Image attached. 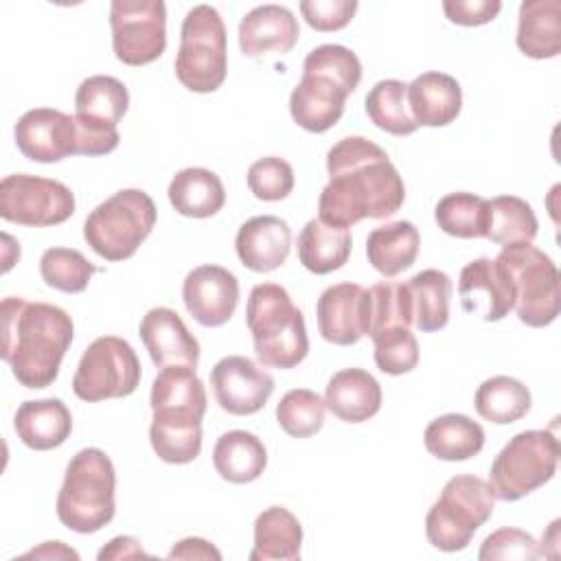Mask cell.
Instances as JSON below:
<instances>
[{"label":"cell","instance_id":"f6af8a7d","mask_svg":"<svg viewBox=\"0 0 561 561\" xmlns=\"http://www.w3.org/2000/svg\"><path fill=\"white\" fill-rule=\"evenodd\" d=\"M357 7V0H302L298 4L305 22L320 33L344 28L353 20Z\"/></svg>","mask_w":561,"mask_h":561},{"label":"cell","instance_id":"8fae6325","mask_svg":"<svg viewBox=\"0 0 561 561\" xmlns=\"http://www.w3.org/2000/svg\"><path fill=\"white\" fill-rule=\"evenodd\" d=\"M142 370L131 344L118 335L96 337L81 355L72 377V392L88 403L129 397Z\"/></svg>","mask_w":561,"mask_h":561},{"label":"cell","instance_id":"484cf974","mask_svg":"<svg viewBox=\"0 0 561 561\" xmlns=\"http://www.w3.org/2000/svg\"><path fill=\"white\" fill-rule=\"evenodd\" d=\"M13 427L28 449L48 451L68 440L72 416L61 399H35L20 403Z\"/></svg>","mask_w":561,"mask_h":561},{"label":"cell","instance_id":"f546056e","mask_svg":"<svg viewBox=\"0 0 561 561\" xmlns=\"http://www.w3.org/2000/svg\"><path fill=\"white\" fill-rule=\"evenodd\" d=\"M421 234L412 221H390L370 230L366 239L368 263L386 278L412 267L419 256Z\"/></svg>","mask_w":561,"mask_h":561},{"label":"cell","instance_id":"2e32d148","mask_svg":"<svg viewBox=\"0 0 561 561\" xmlns=\"http://www.w3.org/2000/svg\"><path fill=\"white\" fill-rule=\"evenodd\" d=\"M219 408L234 416L256 414L274 392V377L245 355L221 357L210 370Z\"/></svg>","mask_w":561,"mask_h":561},{"label":"cell","instance_id":"d4e9b609","mask_svg":"<svg viewBox=\"0 0 561 561\" xmlns=\"http://www.w3.org/2000/svg\"><path fill=\"white\" fill-rule=\"evenodd\" d=\"M324 405L344 423H364L381 410V386L364 368L337 370L327 383Z\"/></svg>","mask_w":561,"mask_h":561},{"label":"cell","instance_id":"5b68a950","mask_svg":"<svg viewBox=\"0 0 561 561\" xmlns=\"http://www.w3.org/2000/svg\"><path fill=\"white\" fill-rule=\"evenodd\" d=\"M245 324L252 333L256 357L267 368H296L309 353L302 311L276 283L254 285L248 296Z\"/></svg>","mask_w":561,"mask_h":561},{"label":"cell","instance_id":"9a60e30c","mask_svg":"<svg viewBox=\"0 0 561 561\" xmlns=\"http://www.w3.org/2000/svg\"><path fill=\"white\" fill-rule=\"evenodd\" d=\"M20 153L33 162H59L79 156V131L75 116L55 107L24 112L13 127Z\"/></svg>","mask_w":561,"mask_h":561},{"label":"cell","instance_id":"ac0fdd59","mask_svg":"<svg viewBox=\"0 0 561 561\" xmlns=\"http://www.w3.org/2000/svg\"><path fill=\"white\" fill-rule=\"evenodd\" d=\"M320 335L337 346L357 344L368 329V289L357 283L327 287L316 305Z\"/></svg>","mask_w":561,"mask_h":561},{"label":"cell","instance_id":"ee69618b","mask_svg":"<svg viewBox=\"0 0 561 561\" xmlns=\"http://www.w3.org/2000/svg\"><path fill=\"white\" fill-rule=\"evenodd\" d=\"M541 550L535 537L522 528H497L491 533L478 552L480 561H495V559H517V561H530L539 559Z\"/></svg>","mask_w":561,"mask_h":561},{"label":"cell","instance_id":"3957f363","mask_svg":"<svg viewBox=\"0 0 561 561\" xmlns=\"http://www.w3.org/2000/svg\"><path fill=\"white\" fill-rule=\"evenodd\" d=\"M362 81L359 57L342 44H322L302 61V77L289 94V112L298 127L322 134L344 114V103Z\"/></svg>","mask_w":561,"mask_h":561},{"label":"cell","instance_id":"4fadbf2b","mask_svg":"<svg viewBox=\"0 0 561 561\" xmlns=\"http://www.w3.org/2000/svg\"><path fill=\"white\" fill-rule=\"evenodd\" d=\"M75 215V193L48 178L13 173L0 182V217L31 228L59 226Z\"/></svg>","mask_w":561,"mask_h":561},{"label":"cell","instance_id":"7dc6e473","mask_svg":"<svg viewBox=\"0 0 561 561\" xmlns=\"http://www.w3.org/2000/svg\"><path fill=\"white\" fill-rule=\"evenodd\" d=\"M169 559H215V561H219L221 552L210 541H206L202 537H186V539H180L171 548Z\"/></svg>","mask_w":561,"mask_h":561},{"label":"cell","instance_id":"e575fe53","mask_svg":"<svg viewBox=\"0 0 561 561\" xmlns=\"http://www.w3.org/2000/svg\"><path fill=\"white\" fill-rule=\"evenodd\" d=\"M530 390L515 377L495 375L484 379L473 397L476 412L495 425H511L530 412Z\"/></svg>","mask_w":561,"mask_h":561},{"label":"cell","instance_id":"60d3db41","mask_svg":"<svg viewBox=\"0 0 561 561\" xmlns=\"http://www.w3.org/2000/svg\"><path fill=\"white\" fill-rule=\"evenodd\" d=\"M324 399L309 388H294L276 405V421L291 438H309L324 425Z\"/></svg>","mask_w":561,"mask_h":561},{"label":"cell","instance_id":"6da1fadb","mask_svg":"<svg viewBox=\"0 0 561 561\" xmlns=\"http://www.w3.org/2000/svg\"><path fill=\"white\" fill-rule=\"evenodd\" d=\"M329 182L318 199L324 224L351 228L362 219L392 217L405 202V184L388 153L364 136H346L327 153Z\"/></svg>","mask_w":561,"mask_h":561},{"label":"cell","instance_id":"74e56055","mask_svg":"<svg viewBox=\"0 0 561 561\" xmlns=\"http://www.w3.org/2000/svg\"><path fill=\"white\" fill-rule=\"evenodd\" d=\"M368 118L392 136H410L416 131V123L408 107V85L399 79L377 81L364 101Z\"/></svg>","mask_w":561,"mask_h":561},{"label":"cell","instance_id":"9c48e42d","mask_svg":"<svg viewBox=\"0 0 561 561\" xmlns=\"http://www.w3.org/2000/svg\"><path fill=\"white\" fill-rule=\"evenodd\" d=\"M495 263L506 274L513 294L515 311L522 324L541 329L559 316V270L552 259L533 243L506 245L495 256Z\"/></svg>","mask_w":561,"mask_h":561},{"label":"cell","instance_id":"b9f144b4","mask_svg":"<svg viewBox=\"0 0 561 561\" xmlns=\"http://www.w3.org/2000/svg\"><path fill=\"white\" fill-rule=\"evenodd\" d=\"M375 364L386 375H405L419 364V342L405 327H390L373 337Z\"/></svg>","mask_w":561,"mask_h":561},{"label":"cell","instance_id":"d6986e66","mask_svg":"<svg viewBox=\"0 0 561 561\" xmlns=\"http://www.w3.org/2000/svg\"><path fill=\"white\" fill-rule=\"evenodd\" d=\"M458 296L467 313L497 322L515 307L513 287L495 259H473L460 270Z\"/></svg>","mask_w":561,"mask_h":561},{"label":"cell","instance_id":"52a82bcc","mask_svg":"<svg viewBox=\"0 0 561 561\" xmlns=\"http://www.w3.org/2000/svg\"><path fill=\"white\" fill-rule=\"evenodd\" d=\"M493 508L495 495L486 480L469 473L454 476L427 511V541L443 552L465 550L476 530L491 519Z\"/></svg>","mask_w":561,"mask_h":561},{"label":"cell","instance_id":"83f0119b","mask_svg":"<svg viewBox=\"0 0 561 561\" xmlns=\"http://www.w3.org/2000/svg\"><path fill=\"white\" fill-rule=\"evenodd\" d=\"M169 202L182 217L208 219L226 204V188L217 173L202 167H188L173 175Z\"/></svg>","mask_w":561,"mask_h":561},{"label":"cell","instance_id":"d6a6232c","mask_svg":"<svg viewBox=\"0 0 561 561\" xmlns=\"http://www.w3.org/2000/svg\"><path fill=\"white\" fill-rule=\"evenodd\" d=\"M425 449L447 462H460L478 456L484 447V430L478 421L465 414H443L423 432Z\"/></svg>","mask_w":561,"mask_h":561},{"label":"cell","instance_id":"bcb514c9","mask_svg":"<svg viewBox=\"0 0 561 561\" xmlns=\"http://www.w3.org/2000/svg\"><path fill=\"white\" fill-rule=\"evenodd\" d=\"M500 0H445L443 11L458 26H482L497 18Z\"/></svg>","mask_w":561,"mask_h":561},{"label":"cell","instance_id":"8d00e7d4","mask_svg":"<svg viewBox=\"0 0 561 561\" xmlns=\"http://www.w3.org/2000/svg\"><path fill=\"white\" fill-rule=\"evenodd\" d=\"M489 217V199L467 191L445 195L434 208L438 228L458 239H486Z\"/></svg>","mask_w":561,"mask_h":561},{"label":"cell","instance_id":"603a6c76","mask_svg":"<svg viewBox=\"0 0 561 561\" xmlns=\"http://www.w3.org/2000/svg\"><path fill=\"white\" fill-rule=\"evenodd\" d=\"M151 412L149 440L156 456L169 465L193 462L202 451L204 414L182 408H158Z\"/></svg>","mask_w":561,"mask_h":561},{"label":"cell","instance_id":"30bf717a","mask_svg":"<svg viewBox=\"0 0 561 561\" xmlns=\"http://www.w3.org/2000/svg\"><path fill=\"white\" fill-rule=\"evenodd\" d=\"M559 438L550 430H526L515 434L493 458L489 486L495 500L517 502L543 486L557 473Z\"/></svg>","mask_w":561,"mask_h":561},{"label":"cell","instance_id":"4dcf8cb0","mask_svg":"<svg viewBox=\"0 0 561 561\" xmlns=\"http://www.w3.org/2000/svg\"><path fill=\"white\" fill-rule=\"evenodd\" d=\"M213 465L219 478L232 484L254 482L267 467V449L259 436L245 430L221 434L213 449Z\"/></svg>","mask_w":561,"mask_h":561},{"label":"cell","instance_id":"681fc988","mask_svg":"<svg viewBox=\"0 0 561 561\" xmlns=\"http://www.w3.org/2000/svg\"><path fill=\"white\" fill-rule=\"evenodd\" d=\"M24 557H39V559H79V554L72 550V548H68V546H64L61 541H44L37 550H31V552H26Z\"/></svg>","mask_w":561,"mask_h":561},{"label":"cell","instance_id":"277c9868","mask_svg":"<svg viewBox=\"0 0 561 561\" xmlns=\"http://www.w3.org/2000/svg\"><path fill=\"white\" fill-rule=\"evenodd\" d=\"M55 511L59 522L79 535H92L114 519L116 471L103 449L85 447L70 458Z\"/></svg>","mask_w":561,"mask_h":561},{"label":"cell","instance_id":"7402d4cb","mask_svg":"<svg viewBox=\"0 0 561 561\" xmlns=\"http://www.w3.org/2000/svg\"><path fill=\"white\" fill-rule=\"evenodd\" d=\"M300 37L294 13L283 4H259L239 22V48L245 57L289 53Z\"/></svg>","mask_w":561,"mask_h":561},{"label":"cell","instance_id":"5bb4252c","mask_svg":"<svg viewBox=\"0 0 561 561\" xmlns=\"http://www.w3.org/2000/svg\"><path fill=\"white\" fill-rule=\"evenodd\" d=\"M110 26L114 55L125 66L151 64L167 48V7L162 0H114Z\"/></svg>","mask_w":561,"mask_h":561},{"label":"cell","instance_id":"ba28073f","mask_svg":"<svg viewBox=\"0 0 561 561\" xmlns=\"http://www.w3.org/2000/svg\"><path fill=\"white\" fill-rule=\"evenodd\" d=\"M228 75L226 26L210 4L193 7L180 28V50L175 55L178 81L197 94L221 88Z\"/></svg>","mask_w":561,"mask_h":561},{"label":"cell","instance_id":"4316f807","mask_svg":"<svg viewBox=\"0 0 561 561\" xmlns=\"http://www.w3.org/2000/svg\"><path fill=\"white\" fill-rule=\"evenodd\" d=\"M517 48L530 59H552L561 53L559 0H524L517 20Z\"/></svg>","mask_w":561,"mask_h":561},{"label":"cell","instance_id":"cb8c5ba5","mask_svg":"<svg viewBox=\"0 0 561 561\" xmlns=\"http://www.w3.org/2000/svg\"><path fill=\"white\" fill-rule=\"evenodd\" d=\"M408 107L416 125L445 127L462 110L460 83L438 70L423 72L408 85Z\"/></svg>","mask_w":561,"mask_h":561},{"label":"cell","instance_id":"7c38bea8","mask_svg":"<svg viewBox=\"0 0 561 561\" xmlns=\"http://www.w3.org/2000/svg\"><path fill=\"white\" fill-rule=\"evenodd\" d=\"M127 107L129 92L116 77L94 75L83 79L75 94L79 156L112 153L121 142L116 125L125 116Z\"/></svg>","mask_w":561,"mask_h":561},{"label":"cell","instance_id":"7bdbcfd3","mask_svg":"<svg viewBox=\"0 0 561 561\" xmlns=\"http://www.w3.org/2000/svg\"><path fill=\"white\" fill-rule=\"evenodd\" d=\"M248 188L256 199L280 202L294 191V169L278 156H265L250 164Z\"/></svg>","mask_w":561,"mask_h":561},{"label":"cell","instance_id":"f1b7e54d","mask_svg":"<svg viewBox=\"0 0 561 561\" xmlns=\"http://www.w3.org/2000/svg\"><path fill=\"white\" fill-rule=\"evenodd\" d=\"M302 526L285 506H267L254 519V548L250 561L300 559Z\"/></svg>","mask_w":561,"mask_h":561},{"label":"cell","instance_id":"1f68e13d","mask_svg":"<svg viewBox=\"0 0 561 561\" xmlns=\"http://www.w3.org/2000/svg\"><path fill=\"white\" fill-rule=\"evenodd\" d=\"M351 248V230L324 224L320 217L309 219L298 234V261L313 274L340 270L348 261Z\"/></svg>","mask_w":561,"mask_h":561},{"label":"cell","instance_id":"c3c4849f","mask_svg":"<svg viewBox=\"0 0 561 561\" xmlns=\"http://www.w3.org/2000/svg\"><path fill=\"white\" fill-rule=\"evenodd\" d=\"M99 561H105V559H131V557H149L140 541L134 539V537H114L107 546H103L99 550Z\"/></svg>","mask_w":561,"mask_h":561},{"label":"cell","instance_id":"836d02e7","mask_svg":"<svg viewBox=\"0 0 561 561\" xmlns=\"http://www.w3.org/2000/svg\"><path fill=\"white\" fill-rule=\"evenodd\" d=\"M410 302H412V324L423 331H440L449 322V298H451V278L440 270H423L414 274L408 283Z\"/></svg>","mask_w":561,"mask_h":561},{"label":"cell","instance_id":"7a4b0ae2","mask_svg":"<svg viewBox=\"0 0 561 561\" xmlns=\"http://www.w3.org/2000/svg\"><path fill=\"white\" fill-rule=\"evenodd\" d=\"M72 318L57 305L28 302L22 296L2 300V359L20 386L48 388L72 344Z\"/></svg>","mask_w":561,"mask_h":561},{"label":"cell","instance_id":"8992f818","mask_svg":"<svg viewBox=\"0 0 561 561\" xmlns=\"http://www.w3.org/2000/svg\"><path fill=\"white\" fill-rule=\"evenodd\" d=\"M156 204L140 188H121L101 202L83 221L85 243L105 261H125L156 226Z\"/></svg>","mask_w":561,"mask_h":561},{"label":"cell","instance_id":"ffe728a7","mask_svg":"<svg viewBox=\"0 0 561 561\" xmlns=\"http://www.w3.org/2000/svg\"><path fill=\"white\" fill-rule=\"evenodd\" d=\"M140 340L158 368L191 366L197 368L199 342L186 329L178 311L169 307H153L140 320Z\"/></svg>","mask_w":561,"mask_h":561},{"label":"cell","instance_id":"d590c367","mask_svg":"<svg viewBox=\"0 0 561 561\" xmlns=\"http://www.w3.org/2000/svg\"><path fill=\"white\" fill-rule=\"evenodd\" d=\"M486 239L506 248L533 243L539 232V221L533 206L517 195H497L489 199Z\"/></svg>","mask_w":561,"mask_h":561},{"label":"cell","instance_id":"e0dca14e","mask_svg":"<svg viewBox=\"0 0 561 561\" xmlns=\"http://www.w3.org/2000/svg\"><path fill=\"white\" fill-rule=\"evenodd\" d=\"M186 311L202 327L226 324L239 305V280L221 265H199L182 283Z\"/></svg>","mask_w":561,"mask_h":561},{"label":"cell","instance_id":"ab89813d","mask_svg":"<svg viewBox=\"0 0 561 561\" xmlns=\"http://www.w3.org/2000/svg\"><path fill=\"white\" fill-rule=\"evenodd\" d=\"M412 327V302L405 283L381 280L368 289V329L366 335L390 329Z\"/></svg>","mask_w":561,"mask_h":561},{"label":"cell","instance_id":"f35d334b","mask_svg":"<svg viewBox=\"0 0 561 561\" xmlns=\"http://www.w3.org/2000/svg\"><path fill=\"white\" fill-rule=\"evenodd\" d=\"M96 270L94 263L72 248H48L39 259L42 280L64 294H81Z\"/></svg>","mask_w":561,"mask_h":561},{"label":"cell","instance_id":"44dd1931","mask_svg":"<svg viewBox=\"0 0 561 561\" xmlns=\"http://www.w3.org/2000/svg\"><path fill=\"white\" fill-rule=\"evenodd\" d=\"M291 248L289 224L276 215H256L243 221L234 237L239 261L252 272H274L280 267Z\"/></svg>","mask_w":561,"mask_h":561}]
</instances>
